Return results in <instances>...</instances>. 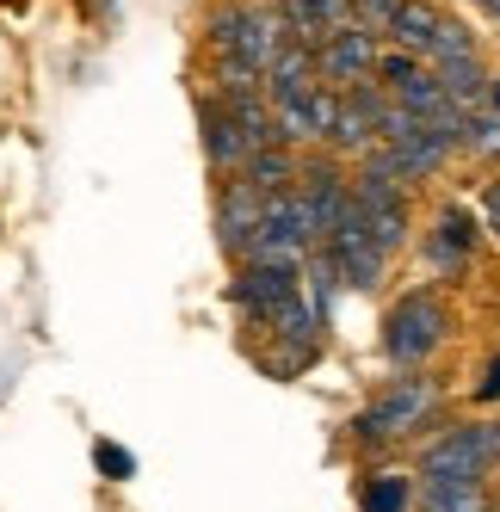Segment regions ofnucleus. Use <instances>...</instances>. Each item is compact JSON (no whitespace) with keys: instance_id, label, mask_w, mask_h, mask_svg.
<instances>
[{"instance_id":"obj_3","label":"nucleus","mask_w":500,"mask_h":512,"mask_svg":"<svg viewBox=\"0 0 500 512\" xmlns=\"http://www.w3.org/2000/svg\"><path fill=\"white\" fill-rule=\"evenodd\" d=\"M210 44H217L223 62H241V68H254V75H266L278 62V50L291 44V25L272 7H223L210 19Z\"/></svg>"},{"instance_id":"obj_7","label":"nucleus","mask_w":500,"mask_h":512,"mask_svg":"<svg viewBox=\"0 0 500 512\" xmlns=\"http://www.w3.org/2000/svg\"><path fill=\"white\" fill-rule=\"evenodd\" d=\"M383 112H389V93H377L371 81L340 93V112H334V136L328 142L346 149V155H365L371 142H377V130H383Z\"/></svg>"},{"instance_id":"obj_17","label":"nucleus","mask_w":500,"mask_h":512,"mask_svg":"<svg viewBox=\"0 0 500 512\" xmlns=\"http://www.w3.org/2000/svg\"><path fill=\"white\" fill-rule=\"evenodd\" d=\"M420 512H494L488 482H439L420 488Z\"/></svg>"},{"instance_id":"obj_18","label":"nucleus","mask_w":500,"mask_h":512,"mask_svg":"<svg viewBox=\"0 0 500 512\" xmlns=\"http://www.w3.org/2000/svg\"><path fill=\"white\" fill-rule=\"evenodd\" d=\"M241 179H247V186H254L260 198H278V192H291V186H297V167H291V155H284V149H260L254 161L241 167Z\"/></svg>"},{"instance_id":"obj_24","label":"nucleus","mask_w":500,"mask_h":512,"mask_svg":"<svg viewBox=\"0 0 500 512\" xmlns=\"http://www.w3.org/2000/svg\"><path fill=\"white\" fill-rule=\"evenodd\" d=\"M482 7H488V13H500V0H482Z\"/></svg>"},{"instance_id":"obj_9","label":"nucleus","mask_w":500,"mask_h":512,"mask_svg":"<svg viewBox=\"0 0 500 512\" xmlns=\"http://www.w3.org/2000/svg\"><path fill=\"white\" fill-rule=\"evenodd\" d=\"M284 25H291V44H309L321 50L328 38H340V31H352L359 19H352V0H284Z\"/></svg>"},{"instance_id":"obj_20","label":"nucleus","mask_w":500,"mask_h":512,"mask_svg":"<svg viewBox=\"0 0 500 512\" xmlns=\"http://www.w3.org/2000/svg\"><path fill=\"white\" fill-rule=\"evenodd\" d=\"M396 13H402V0H352V19H359V25L371 31V38L396 25Z\"/></svg>"},{"instance_id":"obj_19","label":"nucleus","mask_w":500,"mask_h":512,"mask_svg":"<svg viewBox=\"0 0 500 512\" xmlns=\"http://www.w3.org/2000/svg\"><path fill=\"white\" fill-rule=\"evenodd\" d=\"M93 463L105 469V482H130V475H136V457L124 445H112V438H99V445H93Z\"/></svg>"},{"instance_id":"obj_11","label":"nucleus","mask_w":500,"mask_h":512,"mask_svg":"<svg viewBox=\"0 0 500 512\" xmlns=\"http://www.w3.org/2000/svg\"><path fill=\"white\" fill-rule=\"evenodd\" d=\"M334 112H340V93L315 87L309 99L278 105V136H284V142H328V136H334Z\"/></svg>"},{"instance_id":"obj_2","label":"nucleus","mask_w":500,"mask_h":512,"mask_svg":"<svg viewBox=\"0 0 500 512\" xmlns=\"http://www.w3.org/2000/svg\"><path fill=\"white\" fill-rule=\"evenodd\" d=\"M433 414H439V383L433 377H396L359 420H352V438H359V445H396V438H414Z\"/></svg>"},{"instance_id":"obj_10","label":"nucleus","mask_w":500,"mask_h":512,"mask_svg":"<svg viewBox=\"0 0 500 512\" xmlns=\"http://www.w3.org/2000/svg\"><path fill=\"white\" fill-rule=\"evenodd\" d=\"M260 223H266V198L247 186V179H235V186L223 192V204H217V241L247 260V247H254Z\"/></svg>"},{"instance_id":"obj_23","label":"nucleus","mask_w":500,"mask_h":512,"mask_svg":"<svg viewBox=\"0 0 500 512\" xmlns=\"http://www.w3.org/2000/svg\"><path fill=\"white\" fill-rule=\"evenodd\" d=\"M488 105H494V118H500V81H494V87H488Z\"/></svg>"},{"instance_id":"obj_16","label":"nucleus","mask_w":500,"mask_h":512,"mask_svg":"<svg viewBox=\"0 0 500 512\" xmlns=\"http://www.w3.org/2000/svg\"><path fill=\"white\" fill-rule=\"evenodd\" d=\"M359 506L365 512H414V475L402 469H377L359 482Z\"/></svg>"},{"instance_id":"obj_5","label":"nucleus","mask_w":500,"mask_h":512,"mask_svg":"<svg viewBox=\"0 0 500 512\" xmlns=\"http://www.w3.org/2000/svg\"><path fill=\"white\" fill-rule=\"evenodd\" d=\"M334 260V272H340V284H352V290H371V284H383V266H389V253L371 241V229H365V216L346 204V216H340V229L328 235V247H321Z\"/></svg>"},{"instance_id":"obj_6","label":"nucleus","mask_w":500,"mask_h":512,"mask_svg":"<svg viewBox=\"0 0 500 512\" xmlns=\"http://www.w3.org/2000/svg\"><path fill=\"white\" fill-rule=\"evenodd\" d=\"M377 62H383V50H377V38L365 25H352V31H340V38H328L315 50V75L321 81H340L346 93L352 87H365L371 75H377Z\"/></svg>"},{"instance_id":"obj_4","label":"nucleus","mask_w":500,"mask_h":512,"mask_svg":"<svg viewBox=\"0 0 500 512\" xmlns=\"http://www.w3.org/2000/svg\"><path fill=\"white\" fill-rule=\"evenodd\" d=\"M445 327H451V315H445V303L433 297V290H408V297L383 315V352H389V364H402V371L426 364L445 346Z\"/></svg>"},{"instance_id":"obj_8","label":"nucleus","mask_w":500,"mask_h":512,"mask_svg":"<svg viewBox=\"0 0 500 512\" xmlns=\"http://www.w3.org/2000/svg\"><path fill=\"white\" fill-rule=\"evenodd\" d=\"M297 297H303V290H297V272H278V266H241V272H235V303L254 315L260 327H266L278 309H291Z\"/></svg>"},{"instance_id":"obj_13","label":"nucleus","mask_w":500,"mask_h":512,"mask_svg":"<svg viewBox=\"0 0 500 512\" xmlns=\"http://www.w3.org/2000/svg\"><path fill=\"white\" fill-rule=\"evenodd\" d=\"M204 155L217 161V167H229V173H241L247 161H254V149H247V136L235 130V118L223 112V105H204Z\"/></svg>"},{"instance_id":"obj_1","label":"nucleus","mask_w":500,"mask_h":512,"mask_svg":"<svg viewBox=\"0 0 500 512\" xmlns=\"http://www.w3.org/2000/svg\"><path fill=\"white\" fill-rule=\"evenodd\" d=\"M500 469V420H470V426H445L439 438H426L414 475L420 488H439V482H488Z\"/></svg>"},{"instance_id":"obj_12","label":"nucleus","mask_w":500,"mask_h":512,"mask_svg":"<svg viewBox=\"0 0 500 512\" xmlns=\"http://www.w3.org/2000/svg\"><path fill=\"white\" fill-rule=\"evenodd\" d=\"M315 87H321V81H315V50H309V44H284L278 62L266 68V93H272V105L309 99Z\"/></svg>"},{"instance_id":"obj_15","label":"nucleus","mask_w":500,"mask_h":512,"mask_svg":"<svg viewBox=\"0 0 500 512\" xmlns=\"http://www.w3.org/2000/svg\"><path fill=\"white\" fill-rule=\"evenodd\" d=\"M389 38H396L402 56H426V50H433V38H439V13L426 7V0H402V13H396V25H389Z\"/></svg>"},{"instance_id":"obj_22","label":"nucleus","mask_w":500,"mask_h":512,"mask_svg":"<svg viewBox=\"0 0 500 512\" xmlns=\"http://www.w3.org/2000/svg\"><path fill=\"white\" fill-rule=\"evenodd\" d=\"M482 216H488V229L500 235V179H494V186H488V198H482Z\"/></svg>"},{"instance_id":"obj_14","label":"nucleus","mask_w":500,"mask_h":512,"mask_svg":"<svg viewBox=\"0 0 500 512\" xmlns=\"http://www.w3.org/2000/svg\"><path fill=\"white\" fill-rule=\"evenodd\" d=\"M470 247H476V216L463 210V204H451V210L439 216V235H433V266L457 272L463 260H470Z\"/></svg>"},{"instance_id":"obj_21","label":"nucleus","mask_w":500,"mask_h":512,"mask_svg":"<svg viewBox=\"0 0 500 512\" xmlns=\"http://www.w3.org/2000/svg\"><path fill=\"white\" fill-rule=\"evenodd\" d=\"M476 401H500V352L488 358V371H482V383H476Z\"/></svg>"}]
</instances>
